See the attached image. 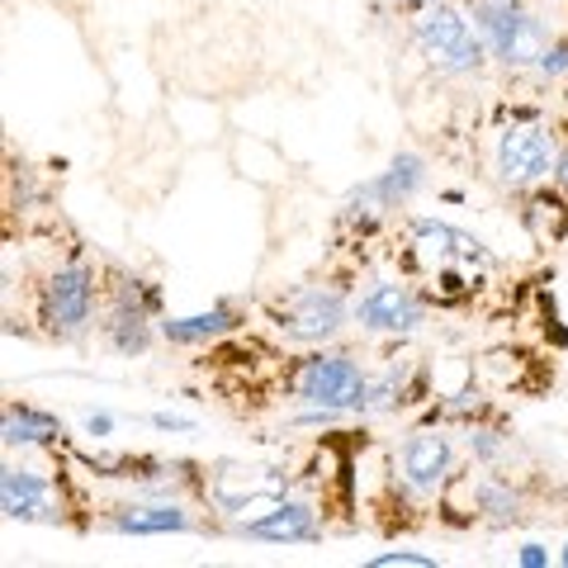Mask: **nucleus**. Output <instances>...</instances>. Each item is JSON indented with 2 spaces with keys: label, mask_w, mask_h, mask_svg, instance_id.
Returning <instances> with one entry per match:
<instances>
[{
  "label": "nucleus",
  "mask_w": 568,
  "mask_h": 568,
  "mask_svg": "<svg viewBox=\"0 0 568 568\" xmlns=\"http://www.w3.org/2000/svg\"><path fill=\"white\" fill-rule=\"evenodd\" d=\"M413 43L422 48V58L436 71H446V77H469V71H478L488 58L484 33H478V24H469V14L459 10L455 0H436V6L417 10Z\"/></svg>",
  "instance_id": "obj_1"
},
{
  "label": "nucleus",
  "mask_w": 568,
  "mask_h": 568,
  "mask_svg": "<svg viewBox=\"0 0 568 568\" xmlns=\"http://www.w3.org/2000/svg\"><path fill=\"white\" fill-rule=\"evenodd\" d=\"M284 388H290L294 403L304 407H332V413H361L369 375L342 351H313L304 361L290 365L284 375Z\"/></svg>",
  "instance_id": "obj_2"
},
{
  "label": "nucleus",
  "mask_w": 568,
  "mask_h": 568,
  "mask_svg": "<svg viewBox=\"0 0 568 568\" xmlns=\"http://www.w3.org/2000/svg\"><path fill=\"white\" fill-rule=\"evenodd\" d=\"M474 24L484 33V48L507 71L536 67L540 52L549 48L545 24L526 6H517V0H474Z\"/></svg>",
  "instance_id": "obj_3"
},
{
  "label": "nucleus",
  "mask_w": 568,
  "mask_h": 568,
  "mask_svg": "<svg viewBox=\"0 0 568 568\" xmlns=\"http://www.w3.org/2000/svg\"><path fill=\"white\" fill-rule=\"evenodd\" d=\"M271 323L290 342H332L351 323V304L336 284H298V290L271 298Z\"/></svg>",
  "instance_id": "obj_4"
},
{
  "label": "nucleus",
  "mask_w": 568,
  "mask_h": 568,
  "mask_svg": "<svg viewBox=\"0 0 568 568\" xmlns=\"http://www.w3.org/2000/svg\"><path fill=\"white\" fill-rule=\"evenodd\" d=\"M95 298H100L95 265H85V261L58 265V271L43 280V290H39V323H43V332L58 336V342L81 336L85 327H91V317H95Z\"/></svg>",
  "instance_id": "obj_5"
},
{
  "label": "nucleus",
  "mask_w": 568,
  "mask_h": 568,
  "mask_svg": "<svg viewBox=\"0 0 568 568\" xmlns=\"http://www.w3.org/2000/svg\"><path fill=\"white\" fill-rule=\"evenodd\" d=\"M555 156H559V138L549 123L540 119H511L503 133H497V175H503V185L511 190H530L540 185L549 171H555Z\"/></svg>",
  "instance_id": "obj_6"
},
{
  "label": "nucleus",
  "mask_w": 568,
  "mask_h": 568,
  "mask_svg": "<svg viewBox=\"0 0 568 568\" xmlns=\"http://www.w3.org/2000/svg\"><path fill=\"white\" fill-rule=\"evenodd\" d=\"M422 181H426V162L417 152H398L394 162H388L375 181H365V185H355L351 194H346V204H342V219L346 223H355L365 233V227H375L379 219H388L398 204H407L413 194L422 190Z\"/></svg>",
  "instance_id": "obj_7"
},
{
  "label": "nucleus",
  "mask_w": 568,
  "mask_h": 568,
  "mask_svg": "<svg viewBox=\"0 0 568 568\" xmlns=\"http://www.w3.org/2000/svg\"><path fill=\"white\" fill-rule=\"evenodd\" d=\"M162 313V290L156 284H142L123 275L110 290V304H104V342H110L119 355H142L152 346V323Z\"/></svg>",
  "instance_id": "obj_8"
},
{
  "label": "nucleus",
  "mask_w": 568,
  "mask_h": 568,
  "mask_svg": "<svg viewBox=\"0 0 568 568\" xmlns=\"http://www.w3.org/2000/svg\"><path fill=\"white\" fill-rule=\"evenodd\" d=\"M351 317L365 332H375V336H413L422 327V317H426V304H422V294L413 290V284L379 280V284H369V290L355 298Z\"/></svg>",
  "instance_id": "obj_9"
},
{
  "label": "nucleus",
  "mask_w": 568,
  "mask_h": 568,
  "mask_svg": "<svg viewBox=\"0 0 568 568\" xmlns=\"http://www.w3.org/2000/svg\"><path fill=\"white\" fill-rule=\"evenodd\" d=\"M398 469H403V484L413 493H436L446 488V478L455 469V446L446 432H432V426H422L403 440L398 450Z\"/></svg>",
  "instance_id": "obj_10"
},
{
  "label": "nucleus",
  "mask_w": 568,
  "mask_h": 568,
  "mask_svg": "<svg viewBox=\"0 0 568 568\" xmlns=\"http://www.w3.org/2000/svg\"><path fill=\"white\" fill-rule=\"evenodd\" d=\"M237 536L246 540H271V545H294V540H323V521L308 503H290V497H275L271 507L252 521H233Z\"/></svg>",
  "instance_id": "obj_11"
},
{
  "label": "nucleus",
  "mask_w": 568,
  "mask_h": 568,
  "mask_svg": "<svg viewBox=\"0 0 568 568\" xmlns=\"http://www.w3.org/2000/svg\"><path fill=\"white\" fill-rule=\"evenodd\" d=\"M0 503H6L10 521H58L52 517V488L39 469L6 465V474H0Z\"/></svg>",
  "instance_id": "obj_12"
},
{
  "label": "nucleus",
  "mask_w": 568,
  "mask_h": 568,
  "mask_svg": "<svg viewBox=\"0 0 568 568\" xmlns=\"http://www.w3.org/2000/svg\"><path fill=\"white\" fill-rule=\"evenodd\" d=\"M242 327V313L233 304H213L209 313H190V317H162L156 336L171 346H204V342H219V336L237 332Z\"/></svg>",
  "instance_id": "obj_13"
},
{
  "label": "nucleus",
  "mask_w": 568,
  "mask_h": 568,
  "mask_svg": "<svg viewBox=\"0 0 568 568\" xmlns=\"http://www.w3.org/2000/svg\"><path fill=\"white\" fill-rule=\"evenodd\" d=\"M190 511L181 503H138V507H114L110 530L123 536H171V530H190Z\"/></svg>",
  "instance_id": "obj_14"
},
{
  "label": "nucleus",
  "mask_w": 568,
  "mask_h": 568,
  "mask_svg": "<svg viewBox=\"0 0 568 568\" xmlns=\"http://www.w3.org/2000/svg\"><path fill=\"white\" fill-rule=\"evenodd\" d=\"M0 440L14 450V446H52V440H62V422L52 413H39V407L29 403H10L6 407V426H0Z\"/></svg>",
  "instance_id": "obj_15"
},
{
  "label": "nucleus",
  "mask_w": 568,
  "mask_h": 568,
  "mask_svg": "<svg viewBox=\"0 0 568 568\" xmlns=\"http://www.w3.org/2000/svg\"><path fill=\"white\" fill-rule=\"evenodd\" d=\"M474 511L478 517H488V521H521V493L507 484V478H493L484 474L474 484Z\"/></svg>",
  "instance_id": "obj_16"
},
{
  "label": "nucleus",
  "mask_w": 568,
  "mask_h": 568,
  "mask_svg": "<svg viewBox=\"0 0 568 568\" xmlns=\"http://www.w3.org/2000/svg\"><path fill=\"white\" fill-rule=\"evenodd\" d=\"M526 223L536 227L540 242H559L568 233V204L559 200L555 190H536L530 194V204H526Z\"/></svg>",
  "instance_id": "obj_17"
},
{
  "label": "nucleus",
  "mask_w": 568,
  "mask_h": 568,
  "mask_svg": "<svg viewBox=\"0 0 568 568\" xmlns=\"http://www.w3.org/2000/svg\"><path fill=\"white\" fill-rule=\"evenodd\" d=\"M469 450H474V459H484V465H497V459L507 455V436L493 432V426H469Z\"/></svg>",
  "instance_id": "obj_18"
},
{
  "label": "nucleus",
  "mask_w": 568,
  "mask_h": 568,
  "mask_svg": "<svg viewBox=\"0 0 568 568\" xmlns=\"http://www.w3.org/2000/svg\"><path fill=\"white\" fill-rule=\"evenodd\" d=\"M536 71H540V77H564V71H568V39H549V48L540 52Z\"/></svg>",
  "instance_id": "obj_19"
},
{
  "label": "nucleus",
  "mask_w": 568,
  "mask_h": 568,
  "mask_svg": "<svg viewBox=\"0 0 568 568\" xmlns=\"http://www.w3.org/2000/svg\"><path fill=\"white\" fill-rule=\"evenodd\" d=\"M369 568H436L432 555H413V549H398V555H375Z\"/></svg>",
  "instance_id": "obj_20"
},
{
  "label": "nucleus",
  "mask_w": 568,
  "mask_h": 568,
  "mask_svg": "<svg viewBox=\"0 0 568 568\" xmlns=\"http://www.w3.org/2000/svg\"><path fill=\"white\" fill-rule=\"evenodd\" d=\"M148 422L156 426V432H194V422L190 417H175V413H152Z\"/></svg>",
  "instance_id": "obj_21"
},
{
  "label": "nucleus",
  "mask_w": 568,
  "mask_h": 568,
  "mask_svg": "<svg viewBox=\"0 0 568 568\" xmlns=\"http://www.w3.org/2000/svg\"><path fill=\"white\" fill-rule=\"evenodd\" d=\"M517 564H521V568H545V564H549V549H545V545H521Z\"/></svg>",
  "instance_id": "obj_22"
},
{
  "label": "nucleus",
  "mask_w": 568,
  "mask_h": 568,
  "mask_svg": "<svg viewBox=\"0 0 568 568\" xmlns=\"http://www.w3.org/2000/svg\"><path fill=\"white\" fill-rule=\"evenodd\" d=\"M85 432H91L95 440L110 436V432H114V417H110V413H91V417H85Z\"/></svg>",
  "instance_id": "obj_23"
},
{
  "label": "nucleus",
  "mask_w": 568,
  "mask_h": 568,
  "mask_svg": "<svg viewBox=\"0 0 568 568\" xmlns=\"http://www.w3.org/2000/svg\"><path fill=\"white\" fill-rule=\"evenodd\" d=\"M549 175H555V185H559V190H568V148H559L555 171H549Z\"/></svg>",
  "instance_id": "obj_24"
},
{
  "label": "nucleus",
  "mask_w": 568,
  "mask_h": 568,
  "mask_svg": "<svg viewBox=\"0 0 568 568\" xmlns=\"http://www.w3.org/2000/svg\"><path fill=\"white\" fill-rule=\"evenodd\" d=\"M388 6H398V10H426V6H436V0H388Z\"/></svg>",
  "instance_id": "obj_25"
},
{
  "label": "nucleus",
  "mask_w": 568,
  "mask_h": 568,
  "mask_svg": "<svg viewBox=\"0 0 568 568\" xmlns=\"http://www.w3.org/2000/svg\"><path fill=\"white\" fill-rule=\"evenodd\" d=\"M559 559H564V564H568V545H564V555H559Z\"/></svg>",
  "instance_id": "obj_26"
}]
</instances>
